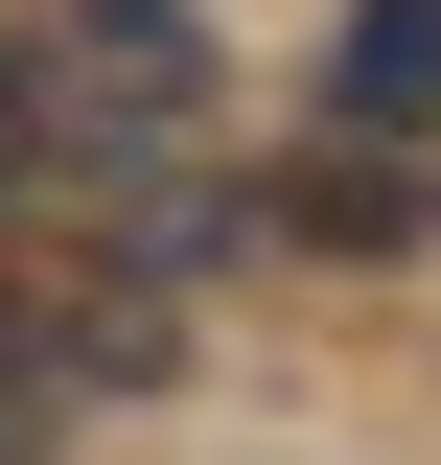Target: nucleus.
<instances>
[{"label":"nucleus","instance_id":"obj_1","mask_svg":"<svg viewBox=\"0 0 441 465\" xmlns=\"http://www.w3.org/2000/svg\"><path fill=\"white\" fill-rule=\"evenodd\" d=\"M186 94H210V47L163 0H70V116L93 140H186Z\"/></svg>","mask_w":441,"mask_h":465},{"label":"nucleus","instance_id":"obj_2","mask_svg":"<svg viewBox=\"0 0 441 465\" xmlns=\"http://www.w3.org/2000/svg\"><path fill=\"white\" fill-rule=\"evenodd\" d=\"M279 232H302V256H418V163H395V140H302V163H279Z\"/></svg>","mask_w":441,"mask_h":465},{"label":"nucleus","instance_id":"obj_3","mask_svg":"<svg viewBox=\"0 0 441 465\" xmlns=\"http://www.w3.org/2000/svg\"><path fill=\"white\" fill-rule=\"evenodd\" d=\"M326 116H348V140H441V0H348Z\"/></svg>","mask_w":441,"mask_h":465},{"label":"nucleus","instance_id":"obj_4","mask_svg":"<svg viewBox=\"0 0 441 465\" xmlns=\"http://www.w3.org/2000/svg\"><path fill=\"white\" fill-rule=\"evenodd\" d=\"M0 465H47V349L0 326Z\"/></svg>","mask_w":441,"mask_h":465},{"label":"nucleus","instance_id":"obj_5","mask_svg":"<svg viewBox=\"0 0 441 465\" xmlns=\"http://www.w3.org/2000/svg\"><path fill=\"white\" fill-rule=\"evenodd\" d=\"M24 140H47V94H24V70H0V186H24Z\"/></svg>","mask_w":441,"mask_h":465}]
</instances>
